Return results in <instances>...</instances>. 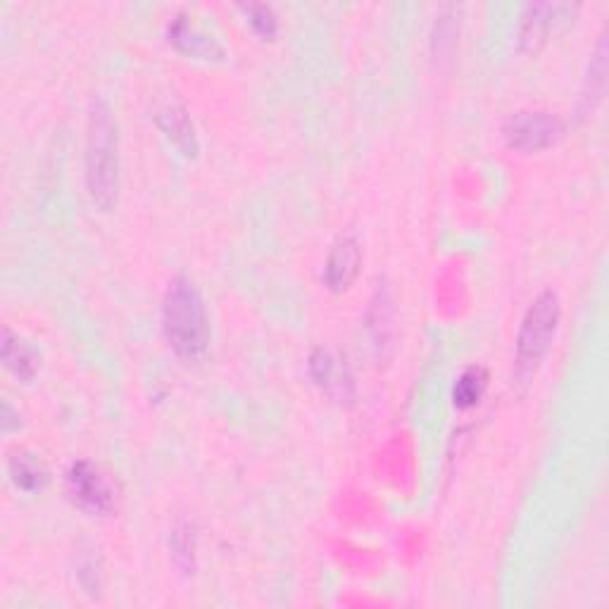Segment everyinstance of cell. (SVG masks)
I'll use <instances>...</instances> for the list:
<instances>
[{
  "instance_id": "cell-1",
  "label": "cell",
  "mask_w": 609,
  "mask_h": 609,
  "mask_svg": "<svg viewBox=\"0 0 609 609\" xmlns=\"http://www.w3.org/2000/svg\"><path fill=\"white\" fill-rule=\"evenodd\" d=\"M86 190L94 205L110 213L119 200V129L112 108L106 100H94L86 121Z\"/></svg>"
},
{
  "instance_id": "cell-2",
  "label": "cell",
  "mask_w": 609,
  "mask_h": 609,
  "mask_svg": "<svg viewBox=\"0 0 609 609\" xmlns=\"http://www.w3.org/2000/svg\"><path fill=\"white\" fill-rule=\"evenodd\" d=\"M163 334L181 360L196 362L210 345V320L205 298L194 278L174 276L163 298Z\"/></svg>"
},
{
  "instance_id": "cell-3",
  "label": "cell",
  "mask_w": 609,
  "mask_h": 609,
  "mask_svg": "<svg viewBox=\"0 0 609 609\" xmlns=\"http://www.w3.org/2000/svg\"><path fill=\"white\" fill-rule=\"evenodd\" d=\"M560 322H562L560 295H557L552 288L538 293L533 303L527 307L524 317H521L519 334H517L514 376L519 384H531L536 372L541 370V364L554 343Z\"/></svg>"
},
{
  "instance_id": "cell-4",
  "label": "cell",
  "mask_w": 609,
  "mask_h": 609,
  "mask_svg": "<svg viewBox=\"0 0 609 609\" xmlns=\"http://www.w3.org/2000/svg\"><path fill=\"white\" fill-rule=\"evenodd\" d=\"M567 121L543 110H519L502 121V136L517 153H538L562 141Z\"/></svg>"
},
{
  "instance_id": "cell-5",
  "label": "cell",
  "mask_w": 609,
  "mask_h": 609,
  "mask_svg": "<svg viewBox=\"0 0 609 609\" xmlns=\"http://www.w3.org/2000/svg\"><path fill=\"white\" fill-rule=\"evenodd\" d=\"M67 495L75 502V508L89 517H106L115 508L112 489L100 469L89 460H77L67 469Z\"/></svg>"
},
{
  "instance_id": "cell-6",
  "label": "cell",
  "mask_w": 609,
  "mask_h": 609,
  "mask_svg": "<svg viewBox=\"0 0 609 609\" xmlns=\"http://www.w3.org/2000/svg\"><path fill=\"white\" fill-rule=\"evenodd\" d=\"M579 6L569 3H527L519 14V46L536 53L554 31H560L573 20Z\"/></svg>"
},
{
  "instance_id": "cell-7",
  "label": "cell",
  "mask_w": 609,
  "mask_h": 609,
  "mask_svg": "<svg viewBox=\"0 0 609 609\" xmlns=\"http://www.w3.org/2000/svg\"><path fill=\"white\" fill-rule=\"evenodd\" d=\"M307 370L312 381H315L326 395H332L338 403H353L355 381L351 364L345 362V357L334 353L332 347H315V351L310 353Z\"/></svg>"
},
{
  "instance_id": "cell-8",
  "label": "cell",
  "mask_w": 609,
  "mask_h": 609,
  "mask_svg": "<svg viewBox=\"0 0 609 609\" xmlns=\"http://www.w3.org/2000/svg\"><path fill=\"white\" fill-rule=\"evenodd\" d=\"M362 265V246L353 234L338 236L326 255L324 263V284L328 291L343 293L355 284Z\"/></svg>"
},
{
  "instance_id": "cell-9",
  "label": "cell",
  "mask_w": 609,
  "mask_h": 609,
  "mask_svg": "<svg viewBox=\"0 0 609 609\" xmlns=\"http://www.w3.org/2000/svg\"><path fill=\"white\" fill-rule=\"evenodd\" d=\"M155 125H158V129L167 136V141L177 148L184 158H196L200 148L196 125L181 102H163V106L155 110Z\"/></svg>"
},
{
  "instance_id": "cell-10",
  "label": "cell",
  "mask_w": 609,
  "mask_h": 609,
  "mask_svg": "<svg viewBox=\"0 0 609 609\" xmlns=\"http://www.w3.org/2000/svg\"><path fill=\"white\" fill-rule=\"evenodd\" d=\"M169 41L177 46L181 53L200 60H222L224 46L213 37V33L203 31L198 24L190 22L188 14H177L167 27Z\"/></svg>"
},
{
  "instance_id": "cell-11",
  "label": "cell",
  "mask_w": 609,
  "mask_h": 609,
  "mask_svg": "<svg viewBox=\"0 0 609 609\" xmlns=\"http://www.w3.org/2000/svg\"><path fill=\"white\" fill-rule=\"evenodd\" d=\"M395 307H393V295L391 288L384 284L376 288L374 298L370 301V310L367 317H364V326H367V334L372 345L376 351L384 355L386 347H391L393 343V334H395Z\"/></svg>"
},
{
  "instance_id": "cell-12",
  "label": "cell",
  "mask_w": 609,
  "mask_h": 609,
  "mask_svg": "<svg viewBox=\"0 0 609 609\" xmlns=\"http://www.w3.org/2000/svg\"><path fill=\"white\" fill-rule=\"evenodd\" d=\"M0 355H3L6 370L22 384H31L33 376L39 374L41 367V353L22 336L12 334L10 328L3 332V347H0Z\"/></svg>"
},
{
  "instance_id": "cell-13",
  "label": "cell",
  "mask_w": 609,
  "mask_h": 609,
  "mask_svg": "<svg viewBox=\"0 0 609 609\" xmlns=\"http://www.w3.org/2000/svg\"><path fill=\"white\" fill-rule=\"evenodd\" d=\"M607 91V43L605 37H600L593 56H590L586 77H583V86H581V96H579V117H590L605 98Z\"/></svg>"
},
{
  "instance_id": "cell-14",
  "label": "cell",
  "mask_w": 609,
  "mask_h": 609,
  "mask_svg": "<svg viewBox=\"0 0 609 609\" xmlns=\"http://www.w3.org/2000/svg\"><path fill=\"white\" fill-rule=\"evenodd\" d=\"M8 477L14 483L17 491L29 493V495L41 493L50 479L46 464L27 450L12 452L10 460H8Z\"/></svg>"
},
{
  "instance_id": "cell-15",
  "label": "cell",
  "mask_w": 609,
  "mask_h": 609,
  "mask_svg": "<svg viewBox=\"0 0 609 609\" xmlns=\"http://www.w3.org/2000/svg\"><path fill=\"white\" fill-rule=\"evenodd\" d=\"M485 389H489V372H485L481 364H472V367H466L455 379V386H452V405L458 410H474L485 395Z\"/></svg>"
},
{
  "instance_id": "cell-16",
  "label": "cell",
  "mask_w": 609,
  "mask_h": 609,
  "mask_svg": "<svg viewBox=\"0 0 609 609\" xmlns=\"http://www.w3.org/2000/svg\"><path fill=\"white\" fill-rule=\"evenodd\" d=\"M450 14L436 17V27H433V60H448L452 56V50L458 46V33H460V22H455V8H448Z\"/></svg>"
},
{
  "instance_id": "cell-17",
  "label": "cell",
  "mask_w": 609,
  "mask_h": 609,
  "mask_svg": "<svg viewBox=\"0 0 609 609\" xmlns=\"http://www.w3.org/2000/svg\"><path fill=\"white\" fill-rule=\"evenodd\" d=\"M196 550H198V536L190 524H179L171 533V554L186 573H194L196 569Z\"/></svg>"
},
{
  "instance_id": "cell-18",
  "label": "cell",
  "mask_w": 609,
  "mask_h": 609,
  "mask_svg": "<svg viewBox=\"0 0 609 609\" xmlns=\"http://www.w3.org/2000/svg\"><path fill=\"white\" fill-rule=\"evenodd\" d=\"M238 10L246 14V22L253 27L255 33L265 39H272L274 33L278 31V17L274 12L272 6L265 3H243L238 6Z\"/></svg>"
},
{
  "instance_id": "cell-19",
  "label": "cell",
  "mask_w": 609,
  "mask_h": 609,
  "mask_svg": "<svg viewBox=\"0 0 609 609\" xmlns=\"http://www.w3.org/2000/svg\"><path fill=\"white\" fill-rule=\"evenodd\" d=\"M77 581L84 588V593L89 596H100L102 588V573H100V560L98 554H94V550L84 552L77 562Z\"/></svg>"
},
{
  "instance_id": "cell-20",
  "label": "cell",
  "mask_w": 609,
  "mask_h": 609,
  "mask_svg": "<svg viewBox=\"0 0 609 609\" xmlns=\"http://www.w3.org/2000/svg\"><path fill=\"white\" fill-rule=\"evenodd\" d=\"M22 422H20V412H14L10 400H3V407H0V431H3V436H10V433L20 431Z\"/></svg>"
}]
</instances>
